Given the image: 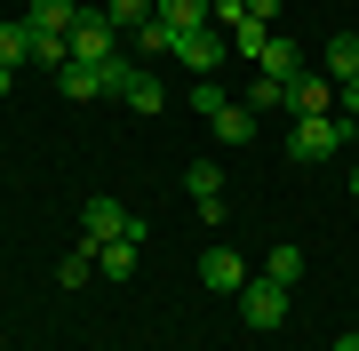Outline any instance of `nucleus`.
<instances>
[{
    "label": "nucleus",
    "mask_w": 359,
    "mask_h": 351,
    "mask_svg": "<svg viewBox=\"0 0 359 351\" xmlns=\"http://www.w3.org/2000/svg\"><path fill=\"white\" fill-rule=\"evenodd\" d=\"M88 272H96V240H80L72 256L56 263V280H65V287H88Z\"/></svg>",
    "instance_id": "nucleus-18"
},
{
    "label": "nucleus",
    "mask_w": 359,
    "mask_h": 351,
    "mask_svg": "<svg viewBox=\"0 0 359 351\" xmlns=\"http://www.w3.org/2000/svg\"><path fill=\"white\" fill-rule=\"evenodd\" d=\"M96 263H104V280H128V272H136V240H104Z\"/></svg>",
    "instance_id": "nucleus-15"
},
{
    "label": "nucleus",
    "mask_w": 359,
    "mask_h": 351,
    "mask_svg": "<svg viewBox=\"0 0 359 351\" xmlns=\"http://www.w3.org/2000/svg\"><path fill=\"white\" fill-rule=\"evenodd\" d=\"M351 192H359V168H351Z\"/></svg>",
    "instance_id": "nucleus-28"
},
{
    "label": "nucleus",
    "mask_w": 359,
    "mask_h": 351,
    "mask_svg": "<svg viewBox=\"0 0 359 351\" xmlns=\"http://www.w3.org/2000/svg\"><path fill=\"white\" fill-rule=\"evenodd\" d=\"M0 351H8V343H0Z\"/></svg>",
    "instance_id": "nucleus-29"
},
{
    "label": "nucleus",
    "mask_w": 359,
    "mask_h": 351,
    "mask_svg": "<svg viewBox=\"0 0 359 351\" xmlns=\"http://www.w3.org/2000/svg\"><path fill=\"white\" fill-rule=\"evenodd\" d=\"M152 16L168 32H200V25H216V0H152Z\"/></svg>",
    "instance_id": "nucleus-9"
},
{
    "label": "nucleus",
    "mask_w": 359,
    "mask_h": 351,
    "mask_svg": "<svg viewBox=\"0 0 359 351\" xmlns=\"http://www.w3.org/2000/svg\"><path fill=\"white\" fill-rule=\"evenodd\" d=\"M264 280H280V287H295V280H304V256H295V240H287V247H271Z\"/></svg>",
    "instance_id": "nucleus-22"
},
{
    "label": "nucleus",
    "mask_w": 359,
    "mask_h": 351,
    "mask_svg": "<svg viewBox=\"0 0 359 351\" xmlns=\"http://www.w3.org/2000/svg\"><path fill=\"white\" fill-rule=\"evenodd\" d=\"M344 144H351V128H344L335 112H304V120H295V136H287V152L304 160V168H320V160H335Z\"/></svg>",
    "instance_id": "nucleus-2"
},
{
    "label": "nucleus",
    "mask_w": 359,
    "mask_h": 351,
    "mask_svg": "<svg viewBox=\"0 0 359 351\" xmlns=\"http://www.w3.org/2000/svg\"><path fill=\"white\" fill-rule=\"evenodd\" d=\"M56 88H65L72 104H96V96H104V64H65V72H56Z\"/></svg>",
    "instance_id": "nucleus-13"
},
{
    "label": "nucleus",
    "mask_w": 359,
    "mask_h": 351,
    "mask_svg": "<svg viewBox=\"0 0 359 351\" xmlns=\"http://www.w3.org/2000/svg\"><path fill=\"white\" fill-rule=\"evenodd\" d=\"M120 48H128V40H120V25H112V16H80V25H72V64H120Z\"/></svg>",
    "instance_id": "nucleus-3"
},
{
    "label": "nucleus",
    "mask_w": 359,
    "mask_h": 351,
    "mask_svg": "<svg viewBox=\"0 0 359 351\" xmlns=\"http://www.w3.org/2000/svg\"><path fill=\"white\" fill-rule=\"evenodd\" d=\"M256 72H271V80H295V72H304V56H295V40H287V32H271V40H264Z\"/></svg>",
    "instance_id": "nucleus-12"
},
{
    "label": "nucleus",
    "mask_w": 359,
    "mask_h": 351,
    "mask_svg": "<svg viewBox=\"0 0 359 351\" xmlns=\"http://www.w3.org/2000/svg\"><path fill=\"white\" fill-rule=\"evenodd\" d=\"M335 351H359V327H344V336H335Z\"/></svg>",
    "instance_id": "nucleus-25"
},
{
    "label": "nucleus",
    "mask_w": 359,
    "mask_h": 351,
    "mask_svg": "<svg viewBox=\"0 0 359 351\" xmlns=\"http://www.w3.org/2000/svg\"><path fill=\"white\" fill-rule=\"evenodd\" d=\"M176 40H184V32H168L160 16H152V25H136V32H128V48H136V56H176Z\"/></svg>",
    "instance_id": "nucleus-14"
},
{
    "label": "nucleus",
    "mask_w": 359,
    "mask_h": 351,
    "mask_svg": "<svg viewBox=\"0 0 359 351\" xmlns=\"http://www.w3.org/2000/svg\"><path fill=\"white\" fill-rule=\"evenodd\" d=\"M248 16H256V25H280V0H248Z\"/></svg>",
    "instance_id": "nucleus-24"
},
{
    "label": "nucleus",
    "mask_w": 359,
    "mask_h": 351,
    "mask_svg": "<svg viewBox=\"0 0 359 351\" xmlns=\"http://www.w3.org/2000/svg\"><path fill=\"white\" fill-rule=\"evenodd\" d=\"M8 88H16V72H8V64H0V96H8Z\"/></svg>",
    "instance_id": "nucleus-26"
},
{
    "label": "nucleus",
    "mask_w": 359,
    "mask_h": 351,
    "mask_svg": "<svg viewBox=\"0 0 359 351\" xmlns=\"http://www.w3.org/2000/svg\"><path fill=\"white\" fill-rule=\"evenodd\" d=\"M192 112H208L216 144H248V136H256V112H248L240 96H224L216 80H200V88H192Z\"/></svg>",
    "instance_id": "nucleus-1"
},
{
    "label": "nucleus",
    "mask_w": 359,
    "mask_h": 351,
    "mask_svg": "<svg viewBox=\"0 0 359 351\" xmlns=\"http://www.w3.org/2000/svg\"><path fill=\"white\" fill-rule=\"evenodd\" d=\"M200 280L216 287V296H240V287H248V263H240V247H208V256H200Z\"/></svg>",
    "instance_id": "nucleus-6"
},
{
    "label": "nucleus",
    "mask_w": 359,
    "mask_h": 351,
    "mask_svg": "<svg viewBox=\"0 0 359 351\" xmlns=\"http://www.w3.org/2000/svg\"><path fill=\"white\" fill-rule=\"evenodd\" d=\"M335 120H359V80H344V88H335Z\"/></svg>",
    "instance_id": "nucleus-23"
},
{
    "label": "nucleus",
    "mask_w": 359,
    "mask_h": 351,
    "mask_svg": "<svg viewBox=\"0 0 359 351\" xmlns=\"http://www.w3.org/2000/svg\"><path fill=\"white\" fill-rule=\"evenodd\" d=\"M344 128H351V144H359V120H344Z\"/></svg>",
    "instance_id": "nucleus-27"
},
{
    "label": "nucleus",
    "mask_w": 359,
    "mask_h": 351,
    "mask_svg": "<svg viewBox=\"0 0 359 351\" xmlns=\"http://www.w3.org/2000/svg\"><path fill=\"white\" fill-rule=\"evenodd\" d=\"M104 16L120 25V40H128L136 25H152V0H104Z\"/></svg>",
    "instance_id": "nucleus-20"
},
{
    "label": "nucleus",
    "mask_w": 359,
    "mask_h": 351,
    "mask_svg": "<svg viewBox=\"0 0 359 351\" xmlns=\"http://www.w3.org/2000/svg\"><path fill=\"white\" fill-rule=\"evenodd\" d=\"M320 72L335 80V88H344V80H359V32H335V40H327V56H320Z\"/></svg>",
    "instance_id": "nucleus-11"
},
{
    "label": "nucleus",
    "mask_w": 359,
    "mask_h": 351,
    "mask_svg": "<svg viewBox=\"0 0 359 351\" xmlns=\"http://www.w3.org/2000/svg\"><path fill=\"white\" fill-rule=\"evenodd\" d=\"M176 56H184V64L208 80V72H216L224 56H231V32H224V25H200V32H184V40H176Z\"/></svg>",
    "instance_id": "nucleus-5"
},
{
    "label": "nucleus",
    "mask_w": 359,
    "mask_h": 351,
    "mask_svg": "<svg viewBox=\"0 0 359 351\" xmlns=\"http://www.w3.org/2000/svg\"><path fill=\"white\" fill-rule=\"evenodd\" d=\"M240 319H248V327H280V319H287V287H280V280H248V287H240Z\"/></svg>",
    "instance_id": "nucleus-4"
},
{
    "label": "nucleus",
    "mask_w": 359,
    "mask_h": 351,
    "mask_svg": "<svg viewBox=\"0 0 359 351\" xmlns=\"http://www.w3.org/2000/svg\"><path fill=\"white\" fill-rule=\"evenodd\" d=\"M264 40H271V25H256V16H248V25H231V56H248V64H256Z\"/></svg>",
    "instance_id": "nucleus-21"
},
{
    "label": "nucleus",
    "mask_w": 359,
    "mask_h": 351,
    "mask_svg": "<svg viewBox=\"0 0 359 351\" xmlns=\"http://www.w3.org/2000/svg\"><path fill=\"white\" fill-rule=\"evenodd\" d=\"M0 64H32V25H0Z\"/></svg>",
    "instance_id": "nucleus-17"
},
{
    "label": "nucleus",
    "mask_w": 359,
    "mask_h": 351,
    "mask_svg": "<svg viewBox=\"0 0 359 351\" xmlns=\"http://www.w3.org/2000/svg\"><path fill=\"white\" fill-rule=\"evenodd\" d=\"M80 16H88L80 0H32V16H25V25H32V32H65V40H72Z\"/></svg>",
    "instance_id": "nucleus-10"
},
{
    "label": "nucleus",
    "mask_w": 359,
    "mask_h": 351,
    "mask_svg": "<svg viewBox=\"0 0 359 351\" xmlns=\"http://www.w3.org/2000/svg\"><path fill=\"white\" fill-rule=\"evenodd\" d=\"M184 184H192V200H224V168H216V160H192Z\"/></svg>",
    "instance_id": "nucleus-19"
},
{
    "label": "nucleus",
    "mask_w": 359,
    "mask_h": 351,
    "mask_svg": "<svg viewBox=\"0 0 359 351\" xmlns=\"http://www.w3.org/2000/svg\"><path fill=\"white\" fill-rule=\"evenodd\" d=\"M287 104H295V120L304 112H335V80L327 72H295L287 80Z\"/></svg>",
    "instance_id": "nucleus-8"
},
{
    "label": "nucleus",
    "mask_w": 359,
    "mask_h": 351,
    "mask_svg": "<svg viewBox=\"0 0 359 351\" xmlns=\"http://www.w3.org/2000/svg\"><path fill=\"white\" fill-rule=\"evenodd\" d=\"M248 112H271V104H287V80H271V72H256L248 80V96H240Z\"/></svg>",
    "instance_id": "nucleus-16"
},
{
    "label": "nucleus",
    "mask_w": 359,
    "mask_h": 351,
    "mask_svg": "<svg viewBox=\"0 0 359 351\" xmlns=\"http://www.w3.org/2000/svg\"><path fill=\"white\" fill-rule=\"evenodd\" d=\"M80 223H88V240L104 247V240H128V223H136V216L120 208V200H104V192H96L88 208H80Z\"/></svg>",
    "instance_id": "nucleus-7"
}]
</instances>
